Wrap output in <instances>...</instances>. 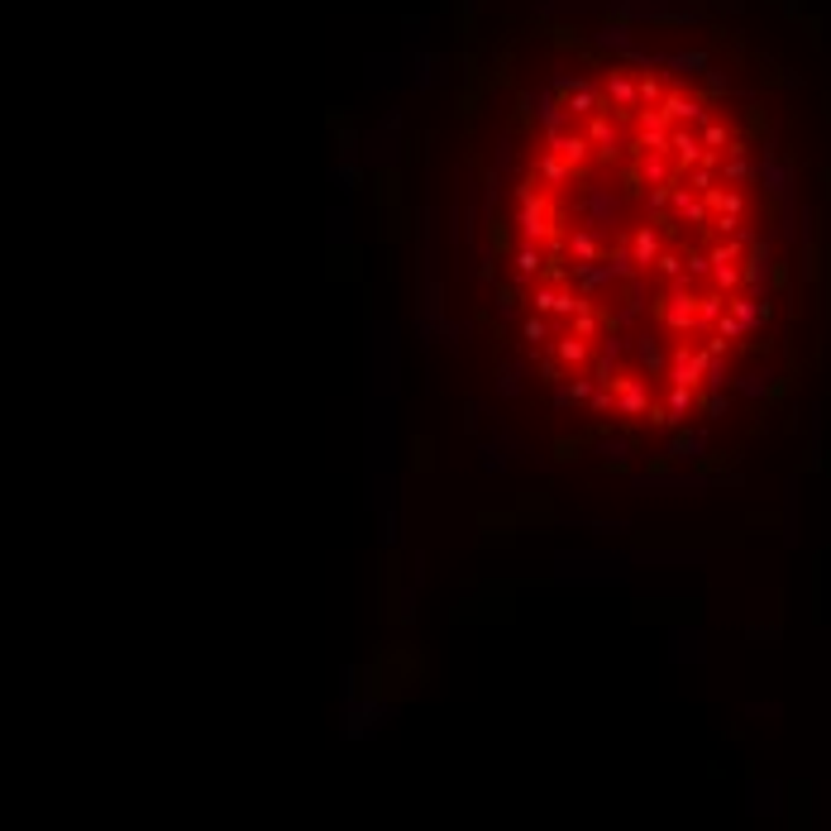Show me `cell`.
<instances>
[{
	"instance_id": "obj_1",
	"label": "cell",
	"mask_w": 831,
	"mask_h": 831,
	"mask_svg": "<svg viewBox=\"0 0 831 831\" xmlns=\"http://www.w3.org/2000/svg\"><path fill=\"white\" fill-rule=\"evenodd\" d=\"M512 263H516V277H535V273H540V268H545V254H540L535 244H521V249H516V258H512Z\"/></svg>"
},
{
	"instance_id": "obj_2",
	"label": "cell",
	"mask_w": 831,
	"mask_h": 831,
	"mask_svg": "<svg viewBox=\"0 0 831 831\" xmlns=\"http://www.w3.org/2000/svg\"><path fill=\"white\" fill-rule=\"evenodd\" d=\"M521 330H526V339H531V344H540V339L550 335V320H545V316H526V325H521Z\"/></svg>"
}]
</instances>
